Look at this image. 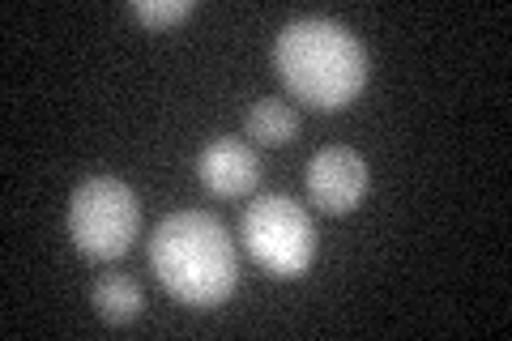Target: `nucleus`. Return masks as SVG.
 Listing matches in <instances>:
<instances>
[{"label": "nucleus", "instance_id": "nucleus-1", "mask_svg": "<svg viewBox=\"0 0 512 341\" xmlns=\"http://www.w3.org/2000/svg\"><path fill=\"white\" fill-rule=\"evenodd\" d=\"M274 69L291 99L312 111H342L367 86V52L359 35L329 18H299L282 26Z\"/></svg>", "mask_w": 512, "mask_h": 341}, {"label": "nucleus", "instance_id": "nucleus-5", "mask_svg": "<svg viewBox=\"0 0 512 341\" xmlns=\"http://www.w3.org/2000/svg\"><path fill=\"white\" fill-rule=\"evenodd\" d=\"M308 197L320 214L342 218L367 197V162L350 145H329L308 162Z\"/></svg>", "mask_w": 512, "mask_h": 341}, {"label": "nucleus", "instance_id": "nucleus-2", "mask_svg": "<svg viewBox=\"0 0 512 341\" xmlns=\"http://www.w3.org/2000/svg\"><path fill=\"white\" fill-rule=\"evenodd\" d=\"M150 265L158 282L188 307H218L239 286V256L227 226L201 209H180L154 226Z\"/></svg>", "mask_w": 512, "mask_h": 341}, {"label": "nucleus", "instance_id": "nucleus-4", "mask_svg": "<svg viewBox=\"0 0 512 341\" xmlns=\"http://www.w3.org/2000/svg\"><path fill=\"white\" fill-rule=\"evenodd\" d=\"M239 231H244L252 261L269 278H299L316 256L312 218L291 197H256L239 218Z\"/></svg>", "mask_w": 512, "mask_h": 341}, {"label": "nucleus", "instance_id": "nucleus-7", "mask_svg": "<svg viewBox=\"0 0 512 341\" xmlns=\"http://www.w3.org/2000/svg\"><path fill=\"white\" fill-rule=\"evenodd\" d=\"M90 303H94V312H99L107 324H133L141 316V307H146V299H141V286L133 278H124V273H107V278L94 282Z\"/></svg>", "mask_w": 512, "mask_h": 341}, {"label": "nucleus", "instance_id": "nucleus-6", "mask_svg": "<svg viewBox=\"0 0 512 341\" xmlns=\"http://www.w3.org/2000/svg\"><path fill=\"white\" fill-rule=\"evenodd\" d=\"M197 180L214 197H248L261 184V158L244 141L218 137L197 154Z\"/></svg>", "mask_w": 512, "mask_h": 341}, {"label": "nucleus", "instance_id": "nucleus-9", "mask_svg": "<svg viewBox=\"0 0 512 341\" xmlns=\"http://www.w3.org/2000/svg\"><path fill=\"white\" fill-rule=\"evenodd\" d=\"M192 0H137L133 5V18L137 22H146V26H175V22H184V18H192Z\"/></svg>", "mask_w": 512, "mask_h": 341}, {"label": "nucleus", "instance_id": "nucleus-8", "mask_svg": "<svg viewBox=\"0 0 512 341\" xmlns=\"http://www.w3.org/2000/svg\"><path fill=\"white\" fill-rule=\"evenodd\" d=\"M248 137L252 141H261V145H286V141H295L299 137V116L291 107H286L282 99H261V103H252L248 111Z\"/></svg>", "mask_w": 512, "mask_h": 341}, {"label": "nucleus", "instance_id": "nucleus-3", "mask_svg": "<svg viewBox=\"0 0 512 341\" xmlns=\"http://www.w3.org/2000/svg\"><path fill=\"white\" fill-rule=\"evenodd\" d=\"M141 226V205L133 188L111 180V175H94V180L77 184L69 197V235L77 252L90 261H116L133 248Z\"/></svg>", "mask_w": 512, "mask_h": 341}]
</instances>
